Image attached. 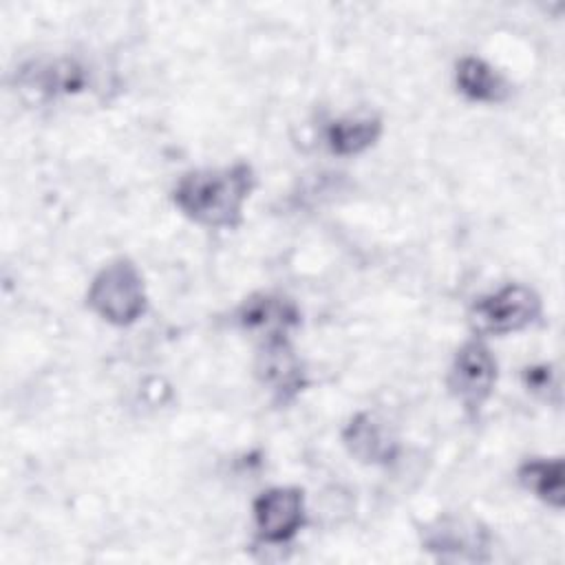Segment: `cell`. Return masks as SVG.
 <instances>
[{
	"mask_svg": "<svg viewBox=\"0 0 565 565\" xmlns=\"http://www.w3.org/2000/svg\"><path fill=\"white\" fill-rule=\"evenodd\" d=\"M256 185L249 163L236 161L223 168H203L183 174L172 201L190 221L205 227H236L243 221V207Z\"/></svg>",
	"mask_w": 565,
	"mask_h": 565,
	"instance_id": "cell-1",
	"label": "cell"
},
{
	"mask_svg": "<svg viewBox=\"0 0 565 565\" xmlns=\"http://www.w3.org/2000/svg\"><path fill=\"white\" fill-rule=\"evenodd\" d=\"M86 305L104 322L128 327L137 322L148 305L139 269L128 258H115L104 265L86 291Z\"/></svg>",
	"mask_w": 565,
	"mask_h": 565,
	"instance_id": "cell-2",
	"label": "cell"
},
{
	"mask_svg": "<svg viewBox=\"0 0 565 565\" xmlns=\"http://www.w3.org/2000/svg\"><path fill=\"white\" fill-rule=\"evenodd\" d=\"M541 316L539 294L521 282H510L479 296L470 307V322L477 333L505 335L530 327Z\"/></svg>",
	"mask_w": 565,
	"mask_h": 565,
	"instance_id": "cell-3",
	"label": "cell"
},
{
	"mask_svg": "<svg viewBox=\"0 0 565 565\" xmlns=\"http://www.w3.org/2000/svg\"><path fill=\"white\" fill-rule=\"evenodd\" d=\"M93 68L75 57H38L18 71V88L35 99H55L88 90Z\"/></svg>",
	"mask_w": 565,
	"mask_h": 565,
	"instance_id": "cell-4",
	"label": "cell"
},
{
	"mask_svg": "<svg viewBox=\"0 0 565 565\" xmlns=\"http://www.w3.org/2000/svg\"><path fill=\"white\" fill-rule=\"evenodd\" d=\"M422 545L441 561H490V534L468 516H439L422 530Z\"/></svg>",
	"mask_w": 565,
	"mask_h": 565,
	"instance_id": "cell-5",
	"label": "cell"
},
{
	"mask_svg": "<svg viewBox=\"0 0 565 565\" xmlns=\"http://www.w3.org/2000/svg\"><path fill=\"white\" fill-rule=\"evenodd\" d=\"M497 384V360L481 340L463 342L448 371V388L466 411L479 413Z\"/></svg>",
	"mask_w": 565,
	"mask_h": 565,
	"instance_id": "cell-6",
	"label": "cell"
},
{
	"mask_svg": "<svg viewBox=\"0 0 565 565\" xmlns=\"http://www.w3.org/2000/svg\"><path fill=\"white\" fill-rule=\"evenodd\" d=\"M254 523L267 543H287L305 525V494L294 486H276L254 501Z\"/></svg>",
	"mask_w": 565,
	"mask_h": 565,
	"instance_id": "cell-7",
	"label": "cell"
},
{
	"mask_svg": "<svg viewBox=\"0 0 565 565\" xmlns=\"http://www.w3.org/2000/svg\"><path fill=\"white\" fill-rule=\"evenodd\" d=\"M236 322L243 331L263 342L287 340L291 329L300 324V311L294 300L280 294H254L243 300L236 311Z\"/></svg>",
	"mask_w": 565,
	"mask_h": 565,
	"instance_id": "cell-8",
	"label": "cell"
},
{
	"mask_svg": "<svg viewBox=\"0 0 565 565\" xmlns=\"http://www.w3.org/2000/svg\"><path fill=\"white\" fill-rule=\"evenodd\" d=\"M256 375L280 399L287 402L305 386V371L287 340L263 342L256 358Z\"/></svg>",
	"mask_w": 565,
	"mask_h": 565,
	"instance_id": "cell-9",
	"label": "cell"
},
{
	"mask_svg": "<svg viewBox=\"0 0 565 565\" xmlns=\"http://www.w3.org/2000/svg\"><path fill=\"white\" fill-rule=\"evenodd\" d=\"M349 452L364 463H388L397 455V441L373 413H358L342 433Z\"/></svg>",
	"mask_w": 565,
	"mask_h": 565,
	"instance_id": "cell-10",
	"label": "cell"
},
{
	"mask_svg": "<svg viewBox=\"0 0 565 565\" xmlns=\"http://www.w3.org/2000/svg\"><path fill=\"white\" fill-rule=\"evenodd\" d=\"M455 82L461 95L481 104H499L510 95L508 79L486 60L468 55L457 62Z\"/></svg>",
	"mask_w": 565,
	"mask_h": 565,
	"instance_id": "cell-11",
	"label": "cell"
},
{
	"mask_svg": "<svg viewBox=\"0 0 565 565\" xmlns=\"http://www.w3.org/2000/svg\"><path fill=\"white\" fill-rule=\"evenodd\" d=\"M382 135L377 115H355L331 119L324 128V143L333 154L351 157L371 148Z\"/></svg>",
	"mask_w": 565,
	"mask_h": 565,
	"instance_id": "cell-12",
	"label": "cell"
},
{
	"mask_svg": "<svg viewBox=\"0 0 565 565\" xmlns=\"http://www.w3.org/2000/svg\"><path fill=\"white\" fill-rule=\"evenodd\" d=\"M519 483L534 494L536 499H541L543 503L561 510L565 494H563V461L558 457L554 459H543V457H534L521 463L519 472Z\"/></svg>",
	"mask_w": 565,
	"mask_h": 565,
	"instance_id": "cell-13",
	"label": "cell"
},
{
	"mask_svg": "<svg viewBox=\"0 0 565 565\" xmlns=\"http://www.w3.org/2000/svg\"><path fill=\"white\" fill-rule=\"evenodd\" d=\"M523 375H525L527 388H532V391H545V388L554 386V373H552V369L547 364L525 369Z\"/></svg>",
	"mask_w": 565,
	"mask_h": 565,
	"instance_id": "cell-14",
	"label": "cell"
}]
</instances>
